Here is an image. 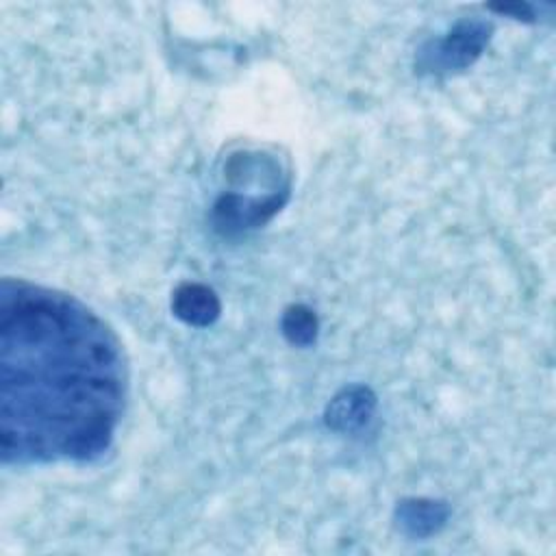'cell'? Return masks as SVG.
<instances>
[{
    "label": "cell",
    "instance_id": "obj_1",
    "mask_svg": "<svg viewBox=\"0 0 556 556\" xmlns=\"http://www.w3.org/2000/svg\"><path fill=\"white\" fill-rule=\"evenodd\" d=\"M124 350L87 304L4 278L0 287V452L4 465L87 463L115 437Z\"/></svg>",
    "mask_w": 556,
    "mask_h": 556
},
{
    "label": "cell",
    "instance_id": "obj_2",
    "mask_svg": "<svg viewBox=\"0 0 556 556\" xmlns=\"http://www.w3.org/2000/svg\"><path fill=\"white\" fill-rule=\"evenodd\" d=\"M493 26L471 17L456 22L445 37L428 41L417 54V70L424 74H452L469 67L486 48Z\"/></svg>",
    "mask_w": 556,
    "mask_h": 556
},
{
    "label": "cell",
    "instance_id": "obj_3",
    "mask_svg": "<svg viewBox=\"0 0 556 556\" xmlns=\"http://www.w3.org/2000/svg\"><path fill=\"white\" fill-rule=\"evenodd\" d=\"M376 410V395L365 384H348L326 406L324 421L330 430L352 434L369 424Z\"/></svg>",
    "mask_w": 556,
    "mask_h": 556
},
{
    "label": "cell",
    "instance_id": "obj_4",
    "mask_svg": "<svg viewBox=\"0 0 556 556\" xmlns=\"http://www.w3.org/2000/svg\"><path fill=\"white\" fill-rule=\"evenodd\" d=\"M450 517V506L443 500L404 497L397 502L393 519L402 534L410 539H426L437 534Z\"/></svg>",
    "mask_w": 556,
    "mask_h": 556
},
{
    "label": "cell",
    "instance_id": "obj_5",
    "mask_svg": "<svg viewBox=\"0 0 556 556\" xmlns=\"http://www.w3.org/2000/svg\"><path fill=\"white\" fill-rule=\"evenodd\" d=\"M172 313L187 326L206 328L219 319L222 302L208 285L182 282L172 293Z\"/></svg>",
    "mask_w": 556,
    "mask_h": 556
},
{
    "label": "cell",
    "instance_id": "obj_6",
    "mask_svg": "<svg viewBox=\"0 0 556 556\" xmlns=\"http://www.w3.org/2000/svg\"><path fill=\"white\" fill-rule=\"evenodd\" d=\"M282 337L295 348H311L319 334V319L306 304H291L280 317Z\"/></svg>",
    "mask_w": 556,
    "mask_h": 556
},
{
    "label": "cell",
    "instance_id": "obj_7",
    "mask_svg": "<svg viewBox=\"0 0 556 556\" xmlns=\"http://www.w3.org/2000/svg\"><path fill=\"white\" fill-rule=\"evenodd\" d=\"M489 11L500 15H510L515 20H532V7L526 2H510V4H489Z\"/></svg>",
    "mask_w": 556,
    "mask_h": 556
}]
</instances>
